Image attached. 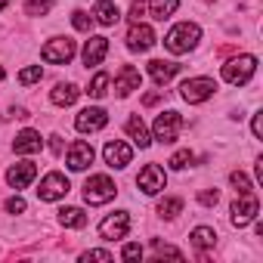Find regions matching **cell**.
Listing matches in <instances>:
<instances>
[{
  "instance_id": "ac0fdd59",
  "label": "cell",
  "mask_w": 263,
  "mask_h": 263,
  "mask_svg": "<svg viewBox=\"0 0 263 263\" xmlns=\"http://www.w3.org/2000/svg\"><path fill=\"white\" fill-rule=\"evenodd\" d=\"M149 74H152V81H155L158 87H164L167 81H174V78L180 74V65H177V62H164V59H152V62H149Z\"/></svg>"
},
{
  "instance_id": "f35d334b",
  "label": "cell",
  "mask_w": 263,
  "mask_h": 263,
  "mask_svg": "<svg viewBox=\"0 0 263 263\" xmlns=\"http://www.w3.org/2000/svg\"><path fill=\"white\" fill-rule=\"evenodd\" d=\"M251 134H254L257 140L263 137V111H257V115H254V121H251Z\"/></svg>"
},
{
  "instance_id": "74e56055",
  "label": "cell",
  "mask_w": 263,
  "mask_h": 263,
  "mask_svg": "<svg viewBox=\"0 0 263 263\" xmlns=\"http://www.w3.org/2000/svg\"><path fill=\"white\" fill-rule=\"evenodd\" d=\"M81 260L90 263V260H115V257H111V251H87V254H81Z\"/></svg>"
},
{
  "instance_id": "277c9868",
  "label": "cell",
  "mask_w": 263,
  "mask_h": 263,
  "mask_svg": "<svg viewBox=\"0 0 263 263\" xmlns=\"http://www.w3.org/2000/svg\"><path fill=\"white\" fill-rule=\"evenodd\" d=\"M180 130H183V118H180L177 111H161V115L155 118V140H158L161 146L177 143Z\"/></svg>"
},
{
  "instance_id": "ee69618b",
  "label": "cell",
  "mask_w": 263,
  "mask_h": 263,
  "mask_svg": "<svg viewBox=\"0 0 263 263\" xmlns=\"http://www.w3.org/2000/svg\"><path fill=\"white\" fill-rule=\"evenodd\" d=\"M4 78H7V71H4V65H0V81H4Z\"/></svg>"
},
{
  "instance_id": "d6986e66",
  "label": "cell",
  "mask_w": 263,
  "mask_h": 263,
  "mask_svg": "<svg viewBox=\"0 0 263 263\" xmlns=\"http://www.w3.org/2000/svg\"><path fill=\"white\" fill-rule=\"evenodd\" d=\"M13 149H16L19 155H34V152L44 149V140H41L37 130H22V134L13 140Z\"/></svg>"
},
{
  "instance_id": "4316f807",
  "label": "cell",
  "mask_w": 263,
  "mask_h": 263,
  "mask_svg": "<svg viewBox=\"0 0 263 263\" xmlns=\"http://www.w3.org/2000/svg\"><path fill=\"white\" fill-rule=\"evenodd\" d=\"M180 211H183V201H180V198H161V201H158V214L167 217V220H174Z\"/></svg>"
},
{
  "instance_id": "d4e9b609",
  "label": "cell",
  "mask_w": 263,
  "mask_h": 263,
  "mask_svg": "<svg viewBox=\"0 0 263 263\" xmlns=\"http://www.w3.org/2000/svg\"><path fill=\"white\" fill-rule=\"evenodd\" d=\"M149 7H152V16H155L158 22H164V19H171V16L177 13L180 0H149Z\"/></svg>"
},
{
  "instance_id": "44dd1931",
  "label": "cell",
  "mask_w": 263,
  "mask_h": 263,
  "mask_svg": "<svg viewBox=\"0 0 263 263\" xmlns=\"http://www.w3.org/2000/svg\"><path fill=\"white\" fill-rule=\"evenodd\" d=\"M93 19H96L99 25L111 28V25H118V19H121V10L111 4V0H99V4L93 7Z\"/></svg>"
},
{
  "instance_id": "30bf717a",
  "label": "cell",
  "mask_w": 263,
  "mask_h": 263,
  "mask_svg": "<svg viewBox=\"0 0 263 263\" xmlns=\"http://www.w3.org/2000/svg\"><path fill=\"white\" fill-rule=\"evenodd\" d=\"M257 211H260V204H257V198L251 195V192H245V195H238V201H232V226H248L254 217H257Z\"/></svg>"
},
{
  "instance_id": "603a6c76",
  "label": "cell",
  "mask_w": 263,
  "mask_h": 263,
  "mask_svg": "<svg viewBox=\"0 0 263 263\" xmlns=\"http://www.w3.org/2000/svg\"><path fill=\"white\" fill-rule=\"evenodd\" d=\"M189 241H192L198 251H208V248H214V245H217V232H214L211 226H195V229H192V235H189Z\"/></svg>"
},
{
  "instance_id": "7c38bea8",
  "label": "cell",
  "mask_w": 263,
  "mask_h": 263,
  "mask_svg": "<svg viewBox=\"0 0 263 263\" xmlns=\"http://www.w3.org/2000/svg\"><path fill=\"white\" fill-rule=\"evenodd\" d=\"M102 155H105V164H108V167H115V171H124L130 161H134V149H130L127 143H121V140L105 143Z\"/></svg>"
},
{
  "instance_id": "5b68a950",
  "label": "cell",
  "mask_w": 263,
  "mask_h": 263,
  "mask_svg": "<svg viewBox=\"0 0 263 263\" xmlns=\"http://www.w3.org/2000/svg\"><path fill=\"white\" fill-rule=\"evenodd\" d=\"M214 90H217L214 78H189V81H183L180 96H183L189 105H198V102L211 99V96H214Z\"/></svg>"
},
{
  "instance_id": "ffe728a7",
  "label": "cell",
  "mask_w": 263,
  "mask_h": 263,
  "mask_svg": "<svg viewBox=\"0 0 263 263\" xmlns=\"http://www.w3.org/2000/svg\"><path fill=\"white\" fill-rule=\"evenodd\" d=\"M127 137L134 140L140 149H149V143H152V137H149V130H146V124H143L140 115H130L127 118Z\"/></svg>"
},
{
  "instance_id": "4fadbf2b",
  "label": "cell",
  "mask_w": 263,
  "mask_h": 263,
  "mask_svg": "<svg viewBox=\"0 0 263 263\" xmlns=\"http://www.w3.org/2000/svg\"><path fill=\"white\" fill-rule=\"evenodd\" d=\"M152 44H155V31H152L149 25H143V22H134V25H130V31H127V50L146 53V50H152Z\"/></svg>"
},
{
  "instance_id": "e575fe53",
  "label": "cell",
  "mask_w": 263,
  "mask_h": 263,
  "mask_svg": "<svg viewBox=\"0 0 263 263\" xmlns=\"http://www.w3.org/2000/svg\"><path fill=\"white\" fill-rule=\"evenodd\" d=\"M198 201H201L204 208H214V204L220 201V192H217V189H204V192H198Z\"/></svg>"
},
{
  "instance_id": "e0dca14e",
  "label": "cell",
  "mask_w": 263,
  "mask_h": 263,
  "mask_svg": "<svg viewBox=\"0 0 263 263\" xmlns=\"http://www.w3.org/2000/svg\"><path fill=\"white\" fill-rule=\"evenodd\" d=\"M34 177H37V164H31V161H19V164H13L7 171V183L13 189H25Z\"/></svg>"
},
{
  "instance_id": "7a4b0ae2",
  "label": "cell",
  "mask_w": 263,
  "mask_h": 263,
  "mask_svg": "<svg viewBox=\"0 0 263 263\" xmlns=\"http://www.w3.org/2000/svg\"><path fill=\"white\" fill-rule=\"evenodd\" d=\"M254 71H257V59L254 56H238V59H229L223 65V81L232 84V87H241L254 78Z\"/></svg>"
},
{
  "instance_id": "f1b7e54d",
  "label": "cell",
  "mask_w": 263,
  "mask_h": 263,
  "mask_svg": "<svg viewBox=\"0 0 263 263\" xmlns=\"http://www.w3.org/2000/svg\"><path fill=\"white\" fill-rule=\"evenodd\" d=\"M53 7H56V0H28V4H25L28 16H47Z\"/></svg>"
},
{
  "instance_id": "484cf974",
  "label": "cell",
  "mask_w": 263,
  "mask_h": 263,
  "mask_svg": "<svg viewBox=\"0 0 263 263\" xmlns=\"http://www.w3.org/2000/svg\"><path fill=\"white\" fill-rule=\"evenodd\" d=\"M108 84H111V78H108L105 71H99V74L90 81V87H87V96H90V99H102V96L108 93Z\"/></svg>"
},
{
  "instance_id": "7bdbcfd3",
  "label": "cell",
  "mask_w": 263,
  "mask_h": 263,
  "mask_svg": "<svg viewBox=\"0 0 263 263\" xmlns=\"http://www.w3.org/2000/svg\"><path fill=\"white\" fill-rule=\"evenodd\" d=\"M10 4H13V0H0V13H4V10H7Z\"/></svg>"
},
{
  "instance_id": "3957f363",
  "label": "cell",
  "mask_w": 263,
  "mask_h": 263,
  "mask_svg": "<svg viewBox=\"0 0 263 263\" xmlns=\"http://www.w3.org/2000/svg\"><path fill=\"white\" fill-rule=\"evenodd\" d=\"M115 192H118V186H115L111 177H105V174H96V177H90V180L84 183V201H87V204H105V201L115 198Z\"/></svg>"
},
{
  "instance_id": "f546056e",
  "label": "cell",
  "mask_w": 263,
  "mask_h": 263,
  "mask_svg": "<svg viewBox=\"0 0 263 263\" xmlns=\"http://www.w3.org/2000/svg\"><path fill=\"white\" fill-rule=\"evenodd\" d=\"M192 161H195V155H192L189 149H180V152H174V155H171V161H167V164H171L174 171H183V167H189Z\"/></svg>"
},
{
  "instance_id": "60d3db41",
  "label": "cell",
  "mask_w": 263,
  "mask_h": 263,
  "mask_svg": "<svg viewBox=\"0 0 263 263\" xmlns=\"http://www.w3.org/2000/svg\"><path fill=\"white\" fill-rule=\"evenodd\" d=\"M10 115H13V118H19V121H25V118H28V108H22V105H13V108H10Z\"/></svg>"
},
{
  "instance_id": "9a60e30c",
  "label": "cell",
  "mask_w": 263,
  "mask_h": 263,
  "mask_svg": "<svg viewBox=\"0 0 263 263\" xmlns=\"http://www.w3.org/2000/svg\"><path fill=\"white\" fill-rule=\"evenodd\" d=\"M140 84H143V74H140L134 65H124V68L118 71V78H115V93L124 99V96H130L134 90H140Z\"/></svg>"
},
{
  "instance_id": "52a82bcc",
  "label": "cell",
  "mask_w": 263,
  "mask_h": 263,
  "mask_svg": "<svg viewBox=\"0 0 263 263\" xmlns=\"http://www.w3.org/2000/svg\"><path fill=\"white\" fill-rule=\"evenodd\" d=\"M74 50H78V47H74V41H71V37H56V41L44 44L41 56H44V62H53V65H65V62H71Z\"/></svg>"
},
{
  "instance_id": "8fae6325",
  "label": "cell",
  "mask_w": 263,
  "mask_h": 263,
  "mask_svg": "<svg viewBox=\"0 0 263 263\" xmlns=\"http://www.w3.org/2000/svg\"><path fill=\"white\" fill-rule=\"evenodd\" d=\"M108 124V115H105V108H81L78 111V118H74V127L81 130V134H96V130H102Z\"/></svg>"
},
{
  "instance_id": "d6a6232c",
  "label": "cell",
  "mask_w": 263,
  "mask_h": 263,
  "mask_svg": "<svg viewBox=\"0 0 263 263\" xmlns=\"http://www.w3.org/2000/svg\"><path fill=\"white\" fill-rule=\"evenodd\" d=\"M152 248H155V254H158V257H161V254H171V257L183 260V251H177L174 245H164V241H152Z\"/></svg>"
},
{
  "instance_id": "83f0119b",
  "label": "cell",
  "mask_w": 263,
  "mask_h": 263,
  "mask_svg": "<svg viewBox=\"0 0 263 263\" xmlns=\"http://www.w3.org/2000/svg\"><path fill=\"white\" fill-rule=\"evenodd\" d=\"M41 78H44V68H41V65H28V68L19 71V84H22V87H31V84H37Z\"/></svg>"
},
{
  "instance_id": "d590c367",
  "label": "cell",
  "mask_w": 263,
  "mask_h": 263,
  "mask_svg": "<svg viewBox=\"0 0 263 263\" xmlns=\"http://www.w3.org/2000/svg\"><path fill=\"white\" fill-rule=\"evenodd\" d=\"M143 13H146V0H134V4H130V22H140L143 19Z\"/></svg>"
},
{
  "instance_id": "b9f144b4",
  "label": "cell",
  "mask_w": 263,
  "mask_h": 263,
  "mask_svg": "<svg viewBox=\"0 0 263 263\" xmlns=\"http://www.w3.org/2000/svg\"><path fill=\"white\" fill-rule=\"evenodd\" d=\"M50 149H53L56 155H62V137H50Z\"/></svg>"
},
{
  "instance_id": "836d02e7",
  "label": "cell",
  "mask_w": 263,
  "mask_h": 263,
  "mask_svg": "<svg viewBox=\"0 0 263 263\" xmlns=\"http://www.w3.org/2000/svg\"><path fill=\"white\" fill-rule=\"evenodd\" d=\"M121 257H124V260H137V257H143V245H137V241H130V245H124Z\"/></svg>"
},
{
  "instance_id": "1f68e13d",
  "label": "cell",
  "mask_w": 263,
  "mask_h": 263,
  "mask_svg": "<svg viewBox=\"0 0 263 263\" xmlns=\"http://www.w3.org/2000/svg\"><path fill=\"white\" fill-rule=\"evenodd\" d=\"M71 25H74L78 31H90V25H93V16H87L84 10H78V13L71 16Z\"/></svg>"
},
{
  "instance_id": "5bb4252c",
  "label": "cell",
  "mask_w": 263,
  "mask_h": 263,
  "mask_svg": "<svg viewBox=\"0 0 263 263\" xmlns=\"http://www.w3.org/2000/svg\"><path fill=\"white\" fill-rule=\"evenodd\" d=\"M90 164H93V146L84 143V140H74V143L68 146V167H71L74 174H81V171H87Z\"/></svg>"
},
{
  "instance_id": "7402d4cb",
  "label": "cell",
  "mask_w": 263,
  "mask_h": 263,
  "mask_svg": "<svg viewBox=\"0 0 263 263\" xmlns=\"http://www.w3.org/2000/svg\"><path fill=\"white\" fill-rule=\"evenodd\" d=\"M59 223H62L65 229H84V226H87V214H84L81 208H62V211H59Z\"/></svg>"
},
{
  "instance_id": "8992f818",
  "label": "cell",
  "mask_w": 263,
  "mask_h": 263,
  "mask_svg": "<svg viewBox=\"0 0 263 263\" xmlns=\"http://www.w3.org/2000/svg\"><path fill=\"white\" fill-rule=\"evenodd\" d=\"M68 177L65 174H59V171H53V174H47L44 180H41V189H37V198L41 201H59V198H65L68 195Z\"/></svg>"
},
{
  "instance_id": "9c48e42d",
  "label": "cell",
  "mask_w": 263,
  "mask_h": 263,
  "mask_svg": "<svg viewBox=\"0 0 263 263\" xmlns=\"http://www.w3.org/2000/svg\"><path fill=\"white\" fill-rule=\"evenodd\" d=\"M137 186H140L146 195H158V192L167 186V174H164V167H158V164H146V167L140 171V177H137Z\"/></svg>"
},
{
  "instance_id": "8d00e7d4",
  "label": "cell",
  "mask_w": 263,
  "mask_h": 263,
  "mask_svg": "<svg viewBox=\"0 0 263 263\" xmlns=\"http://www.w3.org/2000/svg\"><path fill=\"white\" fill-rule=\"evenodd\" d=\"M25 208H28V204H25V198H19V195H13V198L7 201V211H10V214H25Z\"/></svg>"
},
{
  "instance_id": "ba28073f",
  "label": "cell",
  "mask_w": 263,
  "mask_h": 263,
  "mask_svg": "<svg viewBox=\"0 0 263 263\" xmlns=\"http://www.w3.org/2000/svg\"><path fill=\"white\" fill-rule=\"evenodd\" d=\"M127 232H130V214H127V211H115V214H108V217L99 223V235H102L105 241L124 238Z\"/></svg>"
},
{
  "instance_id": "4dcf8cb0",
  "label": "cell",
  "mask_w": 263,
  "mask_h": 263,
  "mask_svg": "<svg viewBox=\"0 0 263 263\" xmlns=\"http://www.w3.org/2000/svg\"><path fill=\"white\" fill-rule=\"evenodd\" d=\"M229 183H232V186L238 189V195H245V192H251V180H248V177H245L241 171H232V174H229Z\"/></svg>"
},
{
  "instance_id": "ab89813d",
  "label": "cell",
  "mask_w": 263,
  "mask_h": 263,
  "mask_svg": "<svg viewBox=\"0 0 263 263\" xmlns=\"http://www.w3.org/2000/svg\"><path fill=\"white\" fill-rule=\"evenodd\" d=\"M161 96H164V90H155V93H146V96H143V102H146V105H155Z\"/></svg>"
},
{
  "instance_id": "6da1fadb",
  "label": "cell",
  "mask_w": 263,
  "mask_h": 263,
  "mask_svg": "<svg viewBox=\"0 0 263 263\" xmlns=\"http://www.w3.org/2000/svg\"><path fill=\"white\" fill-rule=\"evenodd\" d=\"M198 41H201V28H198L195 22H180V25H174V28L167 31L164 47H167L174 56H183V53L195 50Z\"/></svg>"
},
{
  "instance_id": "cb8c5ba5",
  "label": "cell",
  "mask_w": 263,
  "mask_h": 263,
  "mask_svg": "<svg viewBox=\"0 0 263 263\" xmlns=\"http://www.w3.org/2000/svg\"><path fill=\"white\" fill-rule=\"evenodd\" d=\"M78 87L74 84H56L53 87V93H50V99L56 102V105H74V99H78Z\"/></svg>"
},
{
  "instance_id": "2e32d148",
  "label": "cell",
  "mask_w": 263,
  "mask_h": 263,
  "mask_svg": "<svg viewBox=\"0 0 263 263\" xmlns=\"http://www.w3.org/2000/svg\"><path fill=\"white\" fill-rule=\"evenodd\" d=\"M81 56H84V65H87V68L102 65V59L108 56V37H99V34L90 37V41L84 44V53H81Z\"/></svg>"
}]
</instances>
